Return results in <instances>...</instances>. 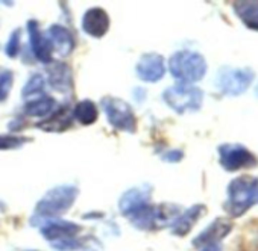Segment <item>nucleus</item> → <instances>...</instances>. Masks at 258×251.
Instances as JSON below:
<instances>
[{"mask_svg":"<svg viewBox=\"0 0 258 251\" xmlns=\"http://www.w3.org/2000/svg\"><path fill=\"white\" fill-rule=\"evenodd\" d=\"M258 203V177L240 176L228 186V200L223 204L225 212L231 218L244 215L252 206Z\"/></svg>","mask_w":258,"mask_h":251,"instance_id":"1","label":"nucleus"},{"mask_svg":"<svg viewBox=\"0 0 258 251\" xmlns=\"http://www.w3.org/2000/svg\"><path fill=\"white\" fill-rule=\"evenodd\" d=\"M207 68L208 65L205 58L193 50H179L169 59V70L179 83L191 85L202 80L207 74Z\"/></svg>","mask_w":258,"mask_h":251,"instance_id":"2","label":"nucleus"},{"mask_svg":"<svg viewBox=\"0 0 258 251\" xmlns=\"http://www.w3.org/2000/svg\"><path fill=\"white\" fill-rule=\"evenodd\" d=\"M79 189L73 185L55 186L44 194V197L37 203L35 218H56L66 213L76 201Z\"/></svg>","mask_w":258,"mask_h":251,"instance_id":"3","label":"nucleus"},{"mask_svg":"<svg viewBox=\"0 0 258 251\" xmlns=\"http://www.w3.org/2000/svg\"><path fill=\"white\" fill-rule=\"evenodd\" d=\"M163 98L169 104V107H172L175 112L185 113L201 109L204 101V92L202 89L193 85L176 83L163 92Z\"/></svg>","mask_w":258,"mask_h":251,"instance_id":"4","label":"nucleus"},{"mask_svg":"<svg viewBox=\"0 0 258 251\" xmlns=\"http://www.w3.org/2000/svg\"><path fill=\"white\" fill-rule=\"evenodd\" d=\"M100 104L102 109L105 110L108 122L114 129L129 134H134L137 131L136 113L126 101L117 97H103Z\"/></svg>","mask_w":258,"mask_h":251,"instance_id":"5","label":"nucleus"},{"mask_svg":"<svg viewBox=\"0 0 258 251\" xmlns=\"http://www.w3.org/2000/svg\"><path fill=\"white\" fill-rule=\"evenodd\" d=\"M255 79V71L250 68H220L216 79V86L225 95H241Z\"/></svg>","mask_w":258,"mask_h":251,"instance_id":"6","label":"nucleus"},{"mask_svg":"<svg viewBox=\"0 0 258 251\" xmlns=\"http://www.w3.org/2000/svg\"><path fill=\"white\" fill-rule=\"evenodd\" d=\"M219 161L222 168L229 173L256 167L258 162L253 153L240 144H222L219 147Z\"/></svg>","mask_w":258,"mask_h":251,"instance_id":"7","label":"nucleus"},{"mask_svg":"<svg viewBox=\"0 0 258 251\" xmlns=\"http://www.w3.org/2000/svg\"><path fill=\"white\" fill-rule=\"evenodd\" d=\"M137 76L148 83H155L163 79L166 73V62L164 58L158 53H146L140 58L136 65Z\"/></svg>","mask_w":258,"mask_h":251,"instance_id":"8","label":"nucleus"},{"mask_svg":"<svg viewBox=\"0 0 258 251\" xmlns=\"http://www.w3.org/2000/svg\"><path fill=\"white\" fill-rule=\"evenodd\" d=\"M109 16L102 8H90L82 17V31L93 38L105 37L109 31Z\"/></svg>","mask_w":258,"mask_h":251,"instance_id":"9","label":"nucleus"},{"mask_svg":"<svg viewBox=\"0 0 258 251\" xmlns=\"http://www.w3.org/2000/svg\"><path fill=\"white\" fill-rule=\"evenodd\" d=\"M28 34H29V43L31 49L35 55V58L43 62V64H50L52 62V53H53V46L49 41V38L40 31V26L35 20L28 22Z\"/></svg>","mask_w":258,"mask_h":251,"instance_id":"10","label":"nucleus"},{"mask_svg":"<svg viewBox=\"0 0 258 251\" xmlns=\"http://www.w3.org/2000/svg\"><path fill=\"white\" fill-rule=\"evenodd\" d=\"M232 230V222L228 218H217L214 219L204 231H201L195 239L193 245L198 248H202L205 245L211 243H220L222 239H225Z\"/></svg>","mask_w":258,"mask_h":251,"instance_id":"11","label":"nucleus"},{"mask_svg":"<svg viewBox=\"0 0 258 251\" xmlns=\"http://www.w3.org/2000/svg\"><path fill=\"white\" fill-rule=\"evenodd\" d=\"M49 85L58 92H69L73 89V73L70 65L61 61H52L46 68Z\"/></svg>","mask_w":258,"mask_h":251,"instance_id":"12","label":"nucleus"},{"mask_svg":"<svg viewBox=\"0 0 258 251\" xmlns=\"http://www.w3.org/2000/svg\"><path fill=\"white\" fill-rule=\"evenodd\" d=\"M81 231V225L70 222V221H49L41 227V234L50 242H61V240H67V239H73L78 236V233Z\"/></svg>","mask_w":258,"mask_h":251,"instance_id":"13","label":"nucleus"},{"mask_svg":"<svg viewBox=\"0 0 258 251\" xmlns=\"http://www.w3.org/2000/svg\"><path fill=\"white\" fill-rule=\"evenodd\" d=\"M151 189L148 188H133L126 191L120 201H118V209L121 212V215H124L126 218L134 213L136 210L142 209L143 206L149 204V200H151Z\"/></svg>","mask_w":258,"mask_h":251,"instance_id":"14","label":"nucleus"},{"mask_svg":"<svg viewBox=\"0 0 258 251\" xmlns=\"http://www.w3.org/2000/svg\"><path fill=\"white\" fill-rule=\"evenodd\" d=\"M49 41L53 46V50H56L61 56H69L73 50H75V37L73 34L61 26V25H52L47 29V35Z\"/></svg>","mask_w":258,"mask_h":251,"instance_id":"15","label":"nucleus"},{"mask_svg":"<svg viewBox=\"0 0 258 251\" xmlns=\"http://www.w3.org/2000/svg\"><path fill=\"white\" fill-rule=\"evenodd\" d=\"M207 212V207L204 204H195L190 209H187L184 213H181L170 225L172 233L175 236H185L190 233L193 225L199 221V218Z\"/></svg>","mask_w":258,"mask_h":251,"instance_id":"16","label":"nucleus"},{"mask_svg":"<svg viewBox=\"0 0 258 251\" xmlns=\"http://www.w3.org/2000/svg\"><path fill=\"white\" fill-rule=\"evenodd\" d=\"M72 121H73V110L70 112V107L66 106L56 110L50 118H46L41 122H38L37 128L46 132H61L70 128Z\"/></svg>","mask_w":258,"mask_h":251,"instance_id":"17","label":"nucleus"},{"mask_svg":"<svg viewBox=\"0 0 258 251\" xmlns=\"http://www.w3.org/2000/svg\"><path fill=\"white\" fill-rule=\"evenodd\" d=\"M53 107H55V100H53L50 95L41 94V95H38L37 98L28 101V103L23 106V112H25V115H28V116L44 118V116H47V115L52 112Z\"/></svg>","mask_w":258,"mask_h":251,"instance_id":"18","label":"nucleus"},{"mask_svg":"<svg viewBox=\"0 0 258 251\" xmlns=\"http://www.w3.org/2000/svg\"><path fill=\"white\" fill-rule=\"evenodd\" d=\"M234 11L249 29L258 31V2H235Z\"/></svg>","mask_w":258,"mask_h":251,"instance_id":"19","label":"nucleus"},{"mask_svg":"<svg viewBox=\"0 0 258 251\" xmlns=\"http://www.w3.org/2000/svg\"><path fill=\"white\" fill-rule=\"evenodd\" d=\"M99 109L91 100H81L73 107V118H76L82 126H90L97 121Z\"/></svg>","mask_w":258,"mask_h":251,"instance_id":"20","label":"nucleus"},{"mask_svg":"<svg viewBox=\"0 0 258 251\" xmlns=\"http://www.w3.org/2000/svg\"><path fill=\"white\" fill-rule=\"evenodd\" d=\"M14 85V73L8 68H0V103H4Z\"/></svg>","mask_w":258,"mask_h":251,"instance_id":"21","label":"nucleus"},{"mask_svg":"<svg viewBox=\"0 0 258 251\" xmlns=\"http://www.w3.org/2000/svg\"><path fill=\"white\" fill-rule=\"evenodd\" d=\"M43 89H44V79H43V76L41 74H32L29 77V80L26 82V85L23 86L22 95L26 98V97L35 95V94H43Z\"/></svg>","mask_w":258,"mask_h":251,"instance_id":"22","label":"nucleus"},{"mask_svg":"<svg viewBox=\"0 0 258 251\" xmlns=\"http://www.w3.org/2000/svg\"><path fill=\"white\" fill-rule=\"evenodd\" d=\"M28 140L13 135H0V150H14L22 147Z\"/></svg>","mask_w":258,"mask_h":251,"instance_id":"23","label":"nucleus"},{"mask_svg":"<svg viewBox=\"0 0 258 251\" xmlns=\"http://www.w3.org/2000/svg\"><path fill=\"white\" fill-rule=\"evenodd\" d=\"M20 37H22L20 29H16V31L11 34L8 43H7V47H5V52H7V55H8L10 58H16V56H17V53H19V50H20Z\"/></svg>","mask_w":258,"mask_h":251,"instance_id":"24","label":"nucleus"},{"mask_svg":"<svg viewBox=\"0 0 258 251\" xmlns=\"http://www.w3.org/2000/svg\"><path fill=\"white\" fill-rule=\"evenodd\" d=\"M182 158H184V155H182V152H179V150L169 152V153H166V155L163 156V159H164L166 162H172V164H175V162H179Z\"/></svg>","mask_w":258,"mask_h":251,"instance_id":"25","label":"nucleus"},{"mask_svg":"<svg viewBox=\"0 0 258 251\" xmlns=\"http://www.w3.org/2000/svg\"><path fill=\"white\" fill-rule=\"evenodd\" d=\"M201 251H222V245L220 243H211V245H205L201 248Z\"/></svg>","mask_w":258,"mask_h":251,"instance_id":"26","label":"nucleus"},{"mask_svg":"<svg viewBox=\"0 0 258 251\" xmlns=\"http://www.w3.org/2000/svg\"><path fill=\"white\" fill-rule=\"evenodd\" d=\"M256 95H258V86H256Z\"/></svg>","mask_w":258,"mask_h":251,"instance_id":"27","label":"nucleus"},{"mask_svg":"<svg viewBox=\"0 0 258 251\" xmlns=\"http://www.w3.org/2000/svg\"><path fill=\"white\" fill-rule=\"evenodd\" d=\"M29 251H34V249H29Z\"/></svg>","mask_w":258,"mask_h":251,"instance_id":"28","label":"nucleus"}]
</instances>
